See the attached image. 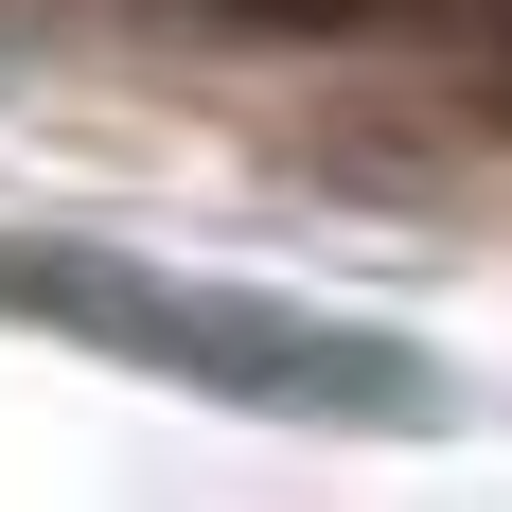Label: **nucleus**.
I'll return each mask as SVG.
<instances>
[{
    "mask_svg": "<svg viewBox=\"0 0 512 512\" xmlns=\"http://www.w3.org/2000/svg\"><path fill=\"white\" fill-rule=\"evenodd\" d=\"M0 318H36L71 354H124L159 389H212L248 424H442V371L389 318L283 301V283H212V265H142V248H53L18 230L0 248Z\"/></svg>",
    "mask_w": 512,
    "mask_h": 512,
    "instance_id": "f257e3e1",
    "label": "nucleus"
}]
</instances>
